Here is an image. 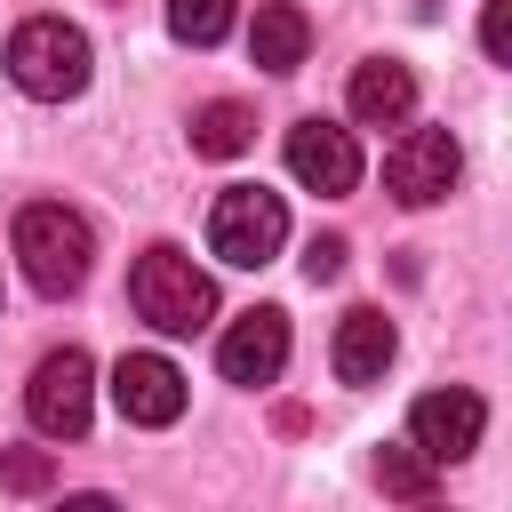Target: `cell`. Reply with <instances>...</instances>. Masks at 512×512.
I'll use <instances>...</instances> for the list:
<instances>
[{"mask_svg":"<svg viewBox=\"0 0 512 512\" xmlns=\"http://www.w3.org/2000/svg\"><path fill=\"white\" fill-rule=\"evenodd\" d=\"M56 472H48V456L40 448H16V456H0V488H16V496H32V488H48Z\"/></svg>","mask_w":512,"mask_h":512,"instance_id":"cell-17","label":"cell"},{"mask_svg":"<svg viewBox=\"0 0 512 512\" xmlns=\"http://www.w3.org/2000/svg\"><path fill=\"white\" fill-rule=\"evenodd\" d=\"M480 432H488V400H480V392H464V384H448V392H424V400L408 408V440H416L432 464H456V456H472V448H480Z\"/></svg>","mask_w":512,"mask_h":512,"instance_id":"cell-7","label":"cell"},{"mask_svg":"<svg viewBox=\"0 0 512 512\" xmlns=\"http://www.w3.org/2000/svg\"><path fill=\"white\" fill-rule=\"evenodd\" d=\"M376 488H384V496H408V504L432 496V456H424L416 440H408V448H384V456H376Z\"/></svg>","mask_w":512,"mask_h":512,"instance_id":"cell-16","label":"cell"},{"mask_svg":"<svg viewBox=\"0 0 512 512\" xmlns=\"http://www.w3.org/2000/svg\"><path fill=\"white\" fill-rule=\"evenodd\" d=\"M280 240H288L280 192H264V184H224V192H216V208H208V248H216L224 264L256 272V264L280 256Z\"/></svg>","mask_w":512,"mask_h":512,"instance_id":"cell-4","label":"cell"},{"mask_svg":"<svg viewBox=\"0 0 512 512\" xmlns=\"http://www.w3.org/2000/svg\"><path fill=\"white\" fill-rule=\"evenodd\" d=\"M304 48H312L304 8H296V0H264V8H256V24H248V56H256L264 72H296V64H304Z\"/></svg>","mask_w":512,"mask_h":512,"instance_id":"cell-13","label":"cell"},{"mask_svg":"<svg viewBox=\"0 0 512 512\" xmlns=\"http://www.w3.org/2000/svg\"><path fill=\"white\" fill-rule=\"evenodd\" d=\"M344 256H352V248H344L336 232H320V240L304 248V280H312V288H320V280H336V272H344Z\"/></svg>","mask_w":512,"mask_h":512,"instance_id":"cell-19","label":"cell"},{"mask_svg":"<svg viewBox=\"0 0 512 512\" xmlns=\"http://www.w3.org/2000/svg\"><path fill=\"white\" fill-rule=\"evenodd\" d=\"M456 176H464V152H456L448 128H408V136L384 152V184H392L400 208H432V200H448Z\"/></svg>","mask_w":512,"mask_h":512,"instance_id":"cell-6","label":"cell"},{"mask_svg":"<svg viewBox=\"0 0 512 512\" xmlns=\"http://www.w3.org/2000/svg\"><path fill=\"white\" fill-rule=\"evenodd\" d=\"M288 176H296L304 192H320V200L352 192V184H360V144H352V128H336V120H296V128H288Z\"/></svg>","mask_w":512,"mask_h":512,"instance_id":"cell-8","label":"cell"},{"mask_svg":"<svg viewBox=\"0 0 512 512\" xmlns=\"http://www.w3.org/2000/svg\"><path fill=\"white\" fill-rule=\"evenodd\" d=\"M408 112H416V72L400 56H368L352 72V120L360 128H400Z\"/></svg>","mask_w":512,"mask_h":512,"instance_id":"cell-12","label":"cell"},{"mask_svg":"<svg viewBox=\"0 0 512 512\" xmlns=\"http://www.w3.org/2000/svg\"><path fill=\"white\" fill-rule=\"evenodd\" d=\"M168 32L184 48H216L232 32V0H168Z\"/></svg>","mask_w":512,"mask_h":512,"instance_id":"cell-15","label":"cell"},{"mask_svg":"<svg viewBox=\"0 0 512 512\" xmlns=\"http://www.w3.org/2000/svg\"><path fill=\"white\" fill-rule=\"evenodd\" d=\"M24 416H32V432H48V440H80V432H88V416H96V368H88L80 344H64V352H48V360L32 368Z\"/></svg>","mask_w":512,"mask_h":512,"instance_id":"cell-5","label":"cell"},{"mask_svg":"<svg viewBox=\"0 0 512 512\" xmlns=\"http://www.w3.org/2000/svg\"><path fill=\"white\" fill-rule=\"evenodd\" d=\"M112 400H120L128 424L160 432V424L184 416V368L160 360V352H120V368H112Z\"/></svg>","mask_w":512,"mask_h":512,"instance_id":"cell-10","label":"cell"},{"mask_svg":"<svg viewBox=\"0 0 512 512\" xmlns=\"http://www.w3.org/2000/svg\"><path fill=\"white\" fill-rule=\"evenodd\" d=\"M480 48H488V64H512V0L480 8Z\"/></svg>","mask_w":512,"mask_h":512,"instance_id":"cell-18","label":"cell"},{"mask_svg":"<svg viewBox=\"0 0 512 512\" xmlns=\"http://www.w3.org/2000/svg\"><path fill=\"white\" fill-rule=\"evenodd\" d=\"M128 304H136V320H152L160 336H192V328H208L216 320V280L184 256V248H144L136 264H128Z\"/></svg>","mask_w":512,"mask_h":512,"instance_id":"cell-1","label":"cell"},{"mask_svg":"<svg viewBox=\"0 0 512 512\" xmlns=\"http://www.w3.org/2000/svg\"><path fill=\"white\" fill-rule=\"evenodd\" d=\"M248 144H256V112H248V104L216 96V104L192 112V152H200V160H240Z\"/></svg>","mask_w":512,"mask_h":512,"instance_id":"cell-14","label":"cell"},{"mask_svg":"<svg viewBox=\"0 0 512 512\" xmlns=\"http://www.w3.org/2000/svg\"><path fill=\"white\" fill-rule=\"evenodd\" d=\"M16 256H24V280H32L40 296H72V288L88 280V264H96V232H88L80 208L32 200V208L16 216Z\"/></svg>","mask_w":512,"mask_h":512,"instance_id":"cell-2","label":"cell"},{"mask_svg":"<svg viewBox=\"0 0 512 512\" xmlns=\"http://www.w3.org/2000/svg\"><path fill=\"white\" fill-rule=\"evenodd\" d=\"M216 368H224V384H280V368H288V312L280 304L240 312L224 328V344H216Z\"/></svg>","mask_w":512,"mask_h":512,"instance_id":"cell-9","label":"cell"},{"mask_svg":"<svg viewBox=\"0 0 512 512\" xmlns=\"http://www.w3.org/2000/svg\"><path fill=\"white\" fill-rule=\"evenodd\" d=\"M88 32L80 24H64V16H24L16 32H8V80L24 88V96H40V104H64V96H80L88 88Z\"/></svg>","mask_w":512,"mask_h":512,"instance_id":"cell-3","label":"cell"},{"mask_svg":"<svg viewBox=\"0 0 512 512\" xmlns=\"http://www.w3.org/2000/svg\"><path fill=\"white\" fill-rule=\"evenodd\" d=\"M392 352H400V336H392V320H384L376 304H360V312H344V320H336L328 360H336V376H344V384H384Z\"/></svg>","mask_w":512,"mask_h":512,"instance_id":"cell-11","label":"cell"}]
</instances>
